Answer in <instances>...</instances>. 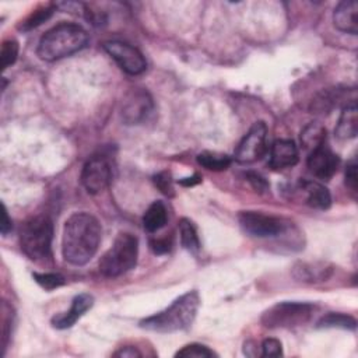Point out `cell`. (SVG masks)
<instances>
[{
	"instance_id": "cell-31",
	"label": "cell",
	"mask_w": 358,
	"mask_h": 358,
	"mask_svg": "<svg viewBox=\"0 0 358 358\" xmlns=\"http://www.w3.org/2000/svg\"><path fill=\"white\" fill-rule=\"evenodd\" d=\"M246 179L248 182L252 185V187L257 192V193H266L268 189H270V185L268 182L266 180L264 176H262L260 173L257 172H246Z\"/></svg>"
},
{
	"instance_id": "cell-15",
	"label": "cell",
	"mask_w": 358,
	"mask_h": 358,
	"mask_svg": "<svg viewBox=\"0 0 358 358\" xmlns=\"http://www.w3.org/2000/svg\"><path fill=\"white\" fill-rule=\"evenodd\" d=\"M358 3L355 0H345L337 4L333 13L334 27L345 34L357 35L358 32Z\"/></svg>"
},
{
	"instance_id": "cell-29",
	"label": "cell",
	"mask_w": 358,
	"mask_h": 358,
	"mask_svg": "<svg viewBox=\"0 0 358 358\" xmlns=\"http://www.w3.org/2000/svg\"><path fill=\"white\" fill-rule=\"evenodd\" d=\"M1 312H3V319H1V323H3V354H4V350H6V345H7V340L8 337L11 336V324H13V312H11V306L4 301L1 303Z\"/></svg>"
},
{
	"instance_id": "cell-17",
	"label": "cell",
	"mask_w": 358,
	"mask_h": 358,
	"mask_svg": "<svg viewBox=\"0 0 358 358\" xmlns=\"http://www.w3.org/2000/svg\"><path fill=\"white\" fill-rule=\"evenodd\" d=\"M357 133H358V109H357L355 101H351L343 108L337 126L334 129V134L340 140H350V138H354Z\"/></svg>"
},
{
	"instance_id": "cell-16",
	"label": "cell",
	"mask_w": 358,
	"mask_h": 358,
	"mask_svg": "<svg viewBox=\"0 0 358 358\" xmlns=\"http://www.w3.org/2000/svg\"><path fill=\"white\" fill-rule=\"evenodd\" d=\"M299 189L305 193L306 204L316 210H327L331 204V196L326 186L316 180H301Z\"/></svg>"
},
{
	"instance_id": "cell-23",
	"label": "cell",
	"mask_w": 358,
	"mask_h": 358,
	"mask_svg": "<svg viewBox=\"0 0 358 358\" xmlns=\"http://www.w3.org/2000/svg\"><path fill=\"white\" fill-rule=\"evenodd\" d=\"M197 164L208 171H225L231 165V157L215 151H203L197 155Z\"/></svg>"
},
{
	"instance_id": "cell-12",
	"label": "cell",
	"mask_w": 358,
	"mask_h": 358,
	"mask_svg": "<svg viewBox=\"0 0 358 358\" xmlns=\"http://www.w3.org/2000/svg\"><path fill=\"white\" fill-rule=\"evenodd\" d=\"M340 164V158L329 147L327 141L309 152L308 157V169L309 172L319 179H330Z\"/></svg>"
},
{
	"instance_id": "cell-3",
	"label": "cell",
	"mask_w": 358,
	"mask_h": 358,
	"mask_svg": "<svg viewBox=\"0 0 358 358\" xmlns=\"http://www.w3.org/2000/svg\"><path fill=\"white\" fill-rule=\"evenodd\" d=\"M88 43L87 31L71 22H62L50 28L41 39L36 55L45 62H55L84 49Z\"/></svg>"
},
{
	"instance_id": "cell-24",
	"label": "cell",
	"mask_w": 358,
	"mask_h": 358,
	"mask_svg": "<svg viewBox=\"0 0 358 358\" xmlns=\"http://www.w3.org/2000/svg\"><path fill=\"white\" fill-rule=\"evenodd\" d=\"M55 8H56V6H48V7H42V8L35 10L25 21H22V24L20 25V29L29 31L32 28L39 27L42 22H45L46 20L50 18Z\"/></svg>"
},
{
	"instance_id": "cell-13",
	"label": "cell",
	"mask_w": 358,
	"mask_h": 358,
	"mask_svg": "<svg viewBox=\"0 0 358 358\" xmlns=\"http://www.w3.org/2000/svg\"><path fill=\"white\" fill-rule=\"evenodd\" d=\"M94 305V296L90 294H80L74 296L71 306L67 312L59 313L52 317V326L56 329H69L71 327L91 306Z\"/></svg>"
},
{
	"instance_id": "cell-19",
	"label": "cell",
	"mask_w": 358,
	"mask_h": 358,
	"mask_svg": "<svg viewBox=\"0 0 358 358\" xmlns=\"http://www.w3.org/2000/svg\"><path fill=\"white\" fill-rule=\"evenodd\" d=\"M166 220L168 213L165 204L162 201H154L143 215V227L147 232H157L166 224Z\"/></svg>"
},
{
	"instance_id": "cell-8",
	"label": "cell",
	"mask_w": 358,
	"mask_h": 358,
	"mask_svg": "<svg viewBox=\"0 0 358 358\" xmlns=\"http://www.w3.org/2000/svg\"><path fill=\"white\" fill-rule=\"evenodd\" d=\"M154 110L151 95L143 88H131L122 101L120 116L124 124H140L148 119Z\"/></svg>"
},
{
	"instance_id": "cell-18",
	"label": "cell",
	"mask_w": 358,
	"mask_h": 358,
	"mask_svg": "<svg viewBox=\"0 0 358 358\" xmlns=\"http://www.w3.org/2000/svg\"><path fill=\"white\" fill-rule=\"evenodd\" d=\"M331 273V267L326 263H298L294 266L292 274L298 281L317 282L326 280Z\"/></svg>"
},
{
	"instance_id": "cell-21",
	"label": "cell",
	"mask_w": 358,
	"mask_h": 358,
	"mask_svg": "<svg viewBox=\"0 0 358 358\" xmlns=\"http://www.w3.org/2000/svg\"><path fill=\"white\" fill-rule=\"evenodd\" d=\"M179 236H180V243L182 246L193 253V255H197L199 250H200V239H199V235H197V229L196 227L193 225V222L187 218H182L179 221Z\"/></svg>"
},
{
	"instance_id": "cell-9",
	"label": "cell",
	"mask_w": 358,
	"mask_h": 358,
	"mask_svg": "<svg viewBox=\"0 0 358 358\" xmlns=\"http://www.w3.org/2000/svg\"><path fill=\"white\" fill-rule=\"evenodd\" d=\"M103 49L119 64V67L130 76L141 74L147 69V62L143 53L126 42L108 41L103 43Z\"/></svg>"
},
{
	"instance_id": "cell-30",
	"label": "cell",
	"mask_w": 358,
	"mask_h": 358,
	"mask_svg": "<svg viewBox=\"0 0 358 358\" xmlns=\"http://www.w3.org/2000/svg\"><path fill=\"white\" fill-rule=\"evenodd\" d=\"M262 357H280L282 355L281 343L277 338H266L262 344Z\"/></svg>"
},
{
	"instance_id": "cell-7",
	"label": "cell",
	"mask_w": 358,
	"mask_h": 358,
	"mask_svg": "<svg viewBox=\"0 0 358 358\" xmlns=\"http://www.w3.org/2000/svg\"><path fill=\"white\" fill-rule=\"evenodd\" d=\"M238 221L242 229L255 238L278 236L287 228L281 218L260 211H241L238 214Z\"/></svg>"
},
{
	"instance_id": "cell-33",
	"label": "cell",
	"mask_w": 358,
	"mask_h": 358,
	"mask_svg": "<svg viewBox=\"0 0 358 358\" xmlns=\"http://www.w3.org/2000/svg\"><path fill=\"white\" fill-rule=\"evenodd\" d=\"M172 242L168 238H157L150 241V248L155 255H164L171 250Z\"/></svg>"
},
{
	"instance_id": "cell-28",
	"label": "cell",
	"mask_w": 358,
	"mask_h": 358,
	"mask_svg": "<svg viewBox=\"0 0 358 358\" xmlns=\"http://www.w3.org/2000/svg\"><path fill=\"white\" fill-rule=\"evenodd\" d=\"M152 180H154V185L159 189L161 193H164L165 196H173L172 176H171V173L168 171L158 172L157 175H154Z\"/></svg>"
},
{
	"instance_id": "cell-22",
	"label": "cell",
	"mask_w": 358,
	"mask_h": 358,
	"mask_svg": "<svg viewBox=\"0 0 358 358\" xmlns=\"http://www.w3.org/2000/svg\"><path fill=\"white\" fill-rule=\"evenodd\" d=\"M319 329H343V330H355L357 320L345 313L330 312L324 315L316 324Z\"/></svg>"
},
{
	"instance_id": "cell-2",
	"label": "cell",
	"mask_w": 358,
	"mask_h": 358,
	"mask_svg": "<svg viewBox=\"0 0 358 358\" xmlns=\"http://www.w3.org/2000/svg\"><path fill=\"white\" fill-rule=\"evenodd\" d=\"M200 295L196 289L176 298L168 308L140 320V327L157 333H173L187 329L199 310Z\"/></svg>"
},
{
	"instance_id": "cell-35",
	"label": "cell",
	"mask_w": 358,
	"mask_h": 358,
	"mask_svg": "<svg viewBox=\"0 0 358 358\" xmlns=\"http://www.w3.org/2000/svg\"><path fill=\"white\" fill-rule=\"evenodd\" d=\"M113 355L115 357H123V358H126V357L134 358V357H141V352L134 347H124V348H120L119 351H116Z\"/></svg>"
},
{
	"instance_id": "cell-27",
	"label": "cell",
	"mask_w": 358,
	"mask_h": 358,
	"mask_svg": "<svg viewBox=\"0 0 358 358\" xmlns=\"http://www.w3.org/2000/svg\"><path fill=\"white\" fill-rule=\"evenodd\" d=\"M18 56V42L14 39H7L1 45L0 59H1V67L7 69L8 66L14 64Z\"/></svg>"
},
{
	"instance_id": "cell-20",
	"label": "cell",
	"mask_w": 358,
	"mask_h": 358,
	"mask_svg": "<svg viewBox=\"0 0 358 358\" xmlns=\"http://www.w3.org/2000/svg\"><path fill=\"white\" fill-rule=\"evenodd\" d=\"M326 143V129L319 122H310L306 124L301 133V144L302 147L310 152L319 145Z\"/></svg>"
},
{
	"instance_id": "cell-14",
	"label": "cell",
	"mask_w": 358,
	"mask_h": 358,
	"mask_svg": "<svg viewBox=\"0 0 358 358\" xmlns=\"http://www.w3.org/2000/svg\"><path fill=\"white\" fill-rule=\"evenodd\" d=\"M298 162V148L292 140L281 138L274 141L270 150L268 165L273 169H285Z\"/></svg>"
},
{
	"instance_id": "cell-11",
	"label": "cell",
	"mask_w": 358,
	"mask_h": 358,
	"mask_svg": "<svg viewBox=\"0 0 358 358\" xmlns=\"http://www.w3.org/2000/svg\"><path fill=\"white\" fill-rule=\"evenodd\" d=\"M112 180V168L103 157H92L88 159L81 172V183L91 194H96L106 189Z\"/></svg>"
},
{
	"instance_id": "cell-34",
	"label": "cell",
	"mask_w": 358,
	"mask_h": 358,
	"mask_svg": "<svg viewBox=\"0 0 358 358\" xmlns=\"http://www.w3.org/2000/svg\"><path fill=\"white\" fill-rule=\"evenodd\" d=\"M13 228V224H11V220L8 218V213H7V208L6 206L3 204V213H1V225H0V231H1V235L6 236Z\"/></svg>"
},
{
	"instance_id": "cell-36",
	"label": "cell",
	"mask_w": 358,
	"mask_h": 358,
	"mask_svg": "<svg viewBox=\"0 0 358 358\" xmlns=\"http://www.w3.org/2000/svg\"><path fill=\"white\" fill-rule=\"evenodd\" d=\"M200 182H201V176L197 175V173H194L193 176L183 178V179L179 180V183H180L182 186H194V185H197V183H200Z\"/></svg>"
},
{
	"instance_id": "cell-10",
	"label": "cell",
	"mask_w": 358,
	"mask_h": 358,
	"mask_svg": "<svg viewBox=\"0 0 358 358\" xmlns=\"http://www.w3.org/2000/svg\"><path fill=\"white\" fill-rule=\"evenodd\" d=\"M267 126L264 122H256L243 136L235 151V159L241 164H250L263 157L266 152Z\"/></svg>"
},
{
	"instance_id": "cell-5",
	"label": "cell",
	"mask_w": 358,
	"mask_h": 358,
	"mask_svg": "<svg viewBox=\"0 0 358 358\" xmlns=\"http://www.w3.org/2000/svg\"><path fill=\"white\" fill-rule=\"evenodd\" d=\"M138 239L130 232H120L99 260V271L105 277H119L137 263Z\"/></svg>"
},
{
	"instance_id": "cell-1",
	"label": "cell",
	"mask_w": 358,
	"mask_h": 358,
	"mask_svg": "<svg viewBox=\"0 0 358 358\" xmlns=\"http://www.w3.org/2000/svg\"><path fill=\"white\" fill-rule=\"evenodd\" d=\"M101 224L90 213L71 214L63 228L62 253L66 262L73 266L88 263L96 253L101 243Z\"/></svg>"
},
{
	"instance_id": "cell-4",
	"label": "cell",
	"mask_w": 358,
	"mask_h": 358,
	"mask_svg": "<svg viewBox=\"0 0 358 358\" xmlns=\"http://www.w3.org/2000/svg\"><path fill=\"white\" fill-rule=\"evenodd\" d=\"M53 239V222L48 215H36L24 222L20 231L21 250L31 260L50 257Z\"/></svg>"
},
{
	"instance_id": "cell-25",
	"label": "cell",
	"mask_w": 358,
	"mask_h": 358,
	"mask_svg": "<svg viewBox=\"0 0 358 358\" xmlns=\"http://www.w3.org/2000/svg\"><path fill=\"white\" fill-rule=\"evenodd\" d=\"M217 354L210 350L207 345L192 343L185 347H182L175 357H183V358H204V357H215Z\"/></svg>"
},
{
	"instance_id": "cell-6",
	"label": "cell",
	"mask_w": 358,
	"mask_h": 358,
	"mask_svg": "<svg viewBox=\"0 0 358 358\" xmlns=\"http://www.w3.org/2000/svg\"><path fill=\"white\" fill-rule=\"evenodd\" d=\"M313 310L308 302H278L263 313L262 323L268 329H291L306 323Z\"/></svg>"
},
{
	"instance_id": "cell-32",
	"label": "cell",
	"mask_w": 358,
	"mask_h": 358,
	"mask_svg": "<svg viewBox=\"0 0 358 358\" xmlns=\"http://www.w3.org/2000/svg\"><path fill=\"white\" fill-rule=\"evenodd\" d=\"M345 185L351 192H357V158L352 157L345 166Z\"/></svg>"
},
{
	"instance_id": "cell-26",
	"label": "cell",
	"mask_w": 358,
	"mask_h": 358,
	"mask_svg": "<svg viewBox=\"0 0 358 358\" xmlns=\"http://www.w3.org/2000/svg\"><path fill=\"white\" fill-rule=\"evenodd\" d=\"M32 277L46 291L62 287L66 282L64 277L57 273H32Z\"/></svg>"
}]
</instances>
